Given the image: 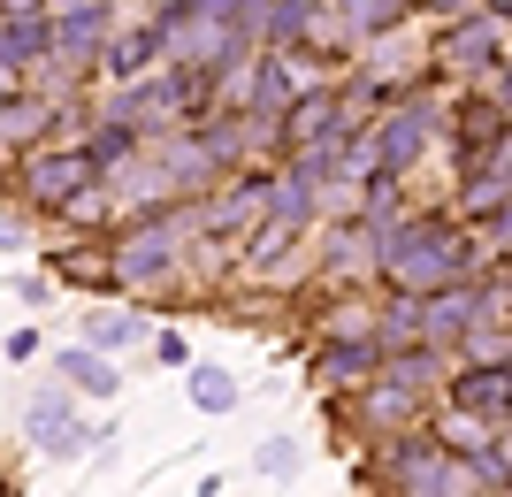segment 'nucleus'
I'll return each instance as SVG.
<instances>
[{
  "mask_svg": "<svg viewBox=\"0 0 512 497\" xmlns=\"http://www.w3.org/2000/svg\"><path fill=\"white\" fill-rule=\"evenodd\" d=\"M291 245H299V230H291V222L260 215V222H253V253H245V268H253V276H268V268H283V260H291Z\"/></svg>",
  "mask_w": 512,
  "mask_h": 497,
  "instance_id": "nucleus-20",
  "label": "nucleus"
},
{
  "mask_svg": "<svg viewBox=\"0 0 512 497\" xmlns=\"http://www.w3.org/2000/svg\"><path fill=\"white\" fill-rule=\"evenodd\" d=\"M92 161H100V176H115L123 169V161H138V153H146V138H138V130L130 123H115V115H92Z\"/></svg>",
  "mask_w": 512,
  "mask_h": 497,
  "instance_id": "nucleus-18",
  "label": "nucleus"
},
{
  "mask_svg": "<svg viewBox=\"0 0 512 497\" xmlns=\"http://www.w3.org/2000/svg\"><path fill=\"white\" fill-rule=\"evenodd\" d=\"M383 368V337H329L321 345V383H367Z\"/></svg>",
  "mask_w": 512,
  "mask_h": 497,
  "instance_id": "nucleus-13",
  "label": "nucleus"
},
{
  "mask_svg": "<svg viewBox=\"0 0 512 497\" xmlns=\"http://www.w3.org/2000/svg\"><path fill=\"white\" fill-rule=\"evenodd\" d=\"M77 329H85V345H100V352L146 345V314H123V306H85V314H77Z\"/></svg>",
  "mask_w": 512,
  "mask_h": 497,
  "instance_id": "nucleus-14",
  "label": "nucleus"
},
{
  "mask_svg": "<svg viewBox=\"0 0 512 497\" xmlns=\"http://www.w3.org/2000/svg\"><path fill=\"white\" fill-rule=\"evenodd\" d=\"M482 497H512V490H482Z\"/></svg>",
  "mask_w": 512,
  "mask_h": 497,
  "instance_id": "nucleus-35",
  "label": "nucleus"
},
{
  "mask_svg": "<svg viewBox=\"0 0 512 497\" xmlns=\"http://www.w3.org/2000/svg\"><path fill=\"white\" fill-rule=\"evenodd\" d=\"M406 421H413V383L383 375V383L367 390V429H406Z\"/></svg>",
  "mask_w": 512,
  "mask_h": 497,
  "instance_id": "nucleus-21",
  "label": "nucleus"
},
{
  "mask_svg": "<svg viewBox=\"0 0 512 497\" xmlns=\"http://www.w3.org/2000/svg\"><path fill=\"white\" fill-rule=\"evenodd\" d=\"M153 360H161V368H184V360H192V345H184L176 329H161V337H153Z\"/></svg>",
  "mask_w": 512,
  "mask_h": 497,
  "instance_id": "nucleus-26",
  "label": "nucleus"
},
{
  "mask_svg": "<svg viewBox=\"0 0 512 497\" xmlns=\"http://www.w3.org/2000/svg\"><path fill=\"white\" fill-rule=\"evenodd\" d=\"M314 8L321 0H268V8H260V46H283V54H291V46L306 39Z\"/></svg>",
  "mask_w": 512,
  "mask_h": 497,
  "instance_id": "nucleus-19",
  "label": "nucleus"
},
{
  "mask_svg": "<svg viewBox=\"0 0 512 497\" xmlns=\"http://www.w3.org/2000/svg\"><path fill=\"white\" fill-rule=\"evenodd\" d=\"M253 467H260V475H276V482H291V475H299V444H291V436H268V444L253 452Z\"/></svg>",
  "mask_w": 512,
  "mask_h": 497,
  "instance_id": "nucleus-24",
  "label": "nucleus"
},
{
  "mask_svg": "<svg viewBox=\"0 0 512 497\" xmlns=\"http://www.w3.org/2000/svg\"><path fill=\"white\" fill-rule=\"evenodd\" d=\"M23 16H54V0H0V23H23Z\"/></svg>",
  "mask_w": 512,
  "mask_h": 497,
  "instance_id": "nucleus-29",
  "label": "nucleus"
},
{
  "mask_svg": "<svg viewBox=\"0 0 512 497\" xmlns=\"http://www.w3.org/2000/svg\"><path fill=\"white\" fill-rule=\"evenodd\" d=\"M337 115H344V92H337V85H306L299 100L283 108V153H291V146H314Z\"/></svg>",
  "mask_w": 512,
  "mask_h": 497,
  "instance_id": "nucleus-11",
  "label": "nucleus"
},
{
  "mask_svg": "<svg viewBox=\"0 0 512 497\" xmlns=\"http://www.w3.org/2000/svg\"><path fill=\"white\" fill-rule=\"evenodd\" d=\"M482 92H490L497 108H505V115H512V54H505V62H497V69H490V77H482Z\"/></svg>",
  "mask_w": 512,
  "mask_h": 497,
  "instance_id": "nucleus-27",
  "label": "nucleus"
},
{
  "mask_svg": "<svg viewBox=\"0 0 512 497\" xmlns=\"http://www.w3.org/2000/svg\"><path fill=\"white\" fill-rule=\"evenodd\" d=\"M192 406H199V413H230V406H237V375L192 368Z\"/></svg>",
  "mask_w": 512,
  "mask_h": 497,
  "instance_id": "nucleus-23",
  "label": "nucleus"
},
{
  "mask_svg": "<svg viewBox=\"0 0 512 497\" xmlns=\"http://www.w3.org/2000/svg\"><path fill=\"white\" fill-rule=\"evenodd\" d=\"M54 54V16H23V23H0V69H16L31 85V69Z\"/></svg>",
  "mask_w": 512,
  "mask_h": 497,
  "instance_id": "nucleus-12",
  "label": "nucleus"
},
{
  "mask_svg": "<svg viewBox=\"0 0 512 497\" xmlns=\"http://www.w3.org/2000/svg\"><path fill=\"white\" fill-rule=\"evenodd\" d=\"M474 322H482V291H474L467 276L444 283V291H428V345H459V337H474Z\"/></svg>",
  "mask_w": 512,
  "mask_h": 497,
  "instance_id": "nucleus-8",
  "label": "nucleus"
},
{
  "mask_svg": "<svg viewBox=\"0 0 512 497\" xmlns=\"http://www.w3.org/2000/svg\"><path fill=\"white\" fill-rule=\"evenodd\" d=\"M451 153H459V169H467V161H497V153H505V138H512V115L497 108L490 92H467V100H459V108H451Z\"/></svg>",
  "mask_w": 512,
  "mask_h": 497,
  "instance_id": "nucleus-6",
  "label": "nucleus"
},
{
  "mask_svg": "<svg viewBox=\"0 0 512 497\" xmlns=\"http://www.w3.org/2000/svg\"><path fill=\"white\" fill-rule=\"evenodd\" d=\"M505 368H512V345H505Z\"/></svg>",
  "mask_w": 512,
  "mask_h": 497,
  "instance_id": "nucleus-36",
  "label": "nucleus"
},
{
  "mask_svg": "<svg viewBox=\"0 0 512 497\" xmlns=\"http://www.w3.org/2000/svg\"><path fill=\"white\" fill-rule=\"evenodd\" d=\"M46 368L62 375V383L77 390V398H92V406H107V398L123 390V368H115V360H107L100 345H85V337H77V345H62L54 360H46Z\"/></svg>",
  "mask_w": 512,
  "mask_h": 497,
  "instance_id": "nucleus-7",
  "label": "nucleus"
},
{
  "mask_svg": "<svg viewBox=\"0 0 512 497\" xmlns=\"http://www.w3.org/2000/svg\"><path fill=\"white\" fill-rule=\"evenodd\" d=\"M115 23H123V8H115V0H77V8H54V62L100 69L107 39H115Z\"/></svg>",
  "mask_w": 512,
  "mask_h": 497,
  "instance_id": "nucleus-5",
  "label": "nucleus"
},
{
  "mask_svg": "<svg viewBox=\"0 0 512 497\" xmlns=\"http://www.w3.org/2000/svg\"><path fill=\"white\" fill-rule=\"evenodd\" d=\"M69 413H77V390H69L62 375H54V383H31V398H23V436H31V444H46Z\"/></svg>",
  "mask_w": 512,
  "mask_h": 497,
  "instance_id": "nucleus-15",
  "label": "nucleus"
},
{
  "mask_svg": "<svg viewBox=\"0 0 512 497\" xmlns=\"http://www.w3.org/2000/svg\"><path fill=\"white\" fill-rule=\"evenodd\" d=\"M451 406L482 413V421L512 413V368H505V360H490V368H459V375H451Z\"/></svg>",
  "mask_w": 512,
  "mask_h": 497,
  "instance_id": "nucleus-10",
  "label": "nucleus"
},
{
  "mask_svg": "<svg viewBox=\"0 0 512 497\" xmlns=\"http://www.w3.org/2000/svg\"><path fill=\"white\" fill-rule=\"evenodd\" d=\"M92 176H100V161H92V146H69V138H46V146H31L16 161V192L31 215H54L69 192H85Z\"/></svg>",
  "mask_w": 512,
  "mask_h": 497,
  "instance_id": "nucleus-1",
  "label": "nucleus"
},
{
  "mask_svg": "<svg viewBox=\"0 0 512 497\" xmlns=\"http://www.w3.org/2000/svg\"><path fill=\"white\" fill-rule=\"evenodd\" d=\"M490 230H497V245H512V199H505V215H497Z\"/></svg>",
  "mask_w": 512,
  "mask_h": 497,
  "instance_id": "nucleus-32",
  "label": "nucleus"
},
{
  "mask_svg": "<svg viewBox=\"0 0 512 497\" xmlns=\"http://www.w3.org/2000/svg\"><path fill=\"white\" fill-rule=\"evenodd\" d=\"M107 436H115V429H107V421H85V413H69V421H62V429H54V436H46L39 452H46V459H85L92 444H107Z\"/></svg>",
  "mask_w": 512,
  "mask_h": 497,
  "instance_id": "nucleus-22",
  "label": "nucleus"
},
{
  "mask_svg": "<svg viewBox=\"0 0 512 497\" xmlns=\"http://www.w3.org/2000/svg\"><path fill=\"white\" fill-rule=\"evenodd\" d=\"M505 199H512L505 169H497V161H467V192H459V215H467V222H497V215H505Z\"/></svg>",
  "mask_w": 512,
  "mask_h": 497,
  "instance_id": "nucleus-16",
  "label": "nucleus"
},
{
  "mask_svg": "<svg viewBox=\"0 0 512 497\" xmlns=\"http://www.w3.org/2000/svg\"><path fill=\"white\" fill-rule=\"evenodd\" d=\"M482 444H490V429H482V413H467V421H451V452H482Z\"/></svg>",
  "mask_w": 512,
  "mask_h": 497,
  "instance_id": "nucleus-25",
  "label": "nucleus"
},
{
  "mask_svg": "<svg viewBox=\"0 0 512 497\" xmlns=\"http://www.w3.org/2000/svg\"><path fill=\"white\" fill-rule=\"evenodd\" d=\"M176 260H184L176 222H169V215H146L123 245H115V283H130V291H153V283H169V276H176Z\"/></svg>",
  "mask_w": 512,
  "mask_h": 497,
  "instance_id": "nucleus-4",
  "label": "nucleus"
},
{
  "mask_svg": "<svg viewBox=\"0 0 512 497\" xmlns=\"http://www.w3.org/2000/svg\"><path fill=\"white\" fill-rule=\"evenodd\" d=\"M146 69H161V39H153V23H115V39H107L100 54V77L107 85H130V77H146Z\"/></svg>",
  "mask_w": 512,
  "mask_h": 497,
  "instance_id": "nucleus-9",
  "label": "nucleus"
},
{
  "mask_svg": "<svg viewBox=\"0 0 512 497\" xmlns=\"http://www.w3.org/2000/svg\"><path fill=\"white\" fill-rule=\"evenodd\" d=\"M474 8H490L497 23H512V0H474Z\"/></svg>",
  "mask_w": 512,
  "mask_h": 497,
  "instance_id": "nucleus-33",
  "label": "nucleus"
},
{
  "mask_svg": "<svg viewBox=\"0 0 512 497\" xmlns=\"http://www.w3.org/2000/svg\"><path fill=\"white\" fill-rule=\"evenodd\" d=\"M39 352H46V345H39V329L23 322L16 337H8V345H0V360H39Z\"/></svg>",
  "mask_w": 512,
  "mask_h": 497,
  "instance_id": "nucleus-28",
  "label": "nucleus"
},
{
  "mask_svg": "<svg viewBox=\"0 0 512 497\" xmlns=\"http://www.w3.org/2000/svg\"><path fill=\"white\" fill-rule=\"evenodd\" d=\"M497 169H505V184H512V138H505V153H497Z\"/></svg>",
  "mask_w": 512,
  "mask_h": 497,
  "instance_id": "nucleus-34",
  "label": "nucleus"
},
{
  "mask_svg": "<svg viewBox=\"0 0 512 497\" xmlns=\"http://www.w3.org/2000/svg\"><path fill=\"white\" fill-rule=\"evenodd\" d=\"M0 253H23V222L16 215H0Z\"/></svg>",
  "mask_w": 512,
  "mask_h": 497,
  "instance_id": "nucleus-31",
  "label": "nucleus"
},
{
  "mask_svg": "<svg viewBox=\"0 0 512 497\" xmlns=\"http://www.w3.org/2000/svg\"><path fill=\"white\" fill-rule=\"evenodd\" d=\"M100 115L130 123L138 138H161V130L192 123V100H184V77H176V69L161 62V69H146V77H130V85H107Z\"/></svg>",
  "mask_w": 512,
  "mask_h": 497,
  "instance_id": "nucleus-2",
  "label": "nucleus"
},
{
  "mask_svg": "<svg viewBox=\"0 0 512 497\" xmlns=\"http://www.w3.org/2000/svg\"><path fill=\"white\" fill-rule=\"evenodd\" d=\"M505 54H512V23H497L490 8L451 16L444 39H436V69H444V77H490Z\"/></svg>",
  "mask_w": 512,
  "mask_h": 497,
  "instance_id": "nucleus-3",
  "label": "nucleus"
},
{
  "mask_svg": "<svg viewBox=\"0 0 512 497\" xmlns=\"http://www.w3.org/2000/svg\"><path fill=\"white\" fill-rule=\"evenodd\" d=\"M406 8L413 0H337V16H344V31L360 46H375V39H390L398 23H406Z\"/></svg>",
  "mask_w": 512,
  "mask_h": 497,
  "instance_id": "nucleus-17",
  "label": "nucleus"
},
{
  "mask_svg": "<svg viewBox=\"0 0 512 497\" xmlns=\"http://www.w3.org/2000/svg\"><path fill=\"white\" fill-rule=\"evenodd\" d=\"M413 8H421V16H444V23H451V16H467L474 0H413Z\"/></svg>",
  "mask_w": 512,
  "mask_h": 497,
  "instance_id": "nucleus-30",
  "label": "nucleus"
}]
</instances>
